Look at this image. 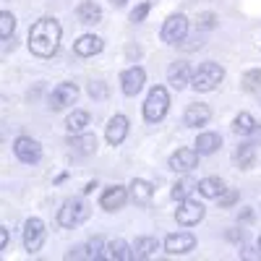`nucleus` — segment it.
<instances>
[{"label": "nucleus", "instance_id": "f257e3e1", "mask_svg": "<svg viewBox=\"0 0 261 261\" xmlns=\"http://www.w3.org/2000/svg\"><path fill=\"white\" fill-rule=\"evenodd\" d=\"M63 29L55 18H39L29 29V50L37 58H53L60 47Z\"/></svg>", "mask_w": 261, "mask_h": 261}, {"label": "nucleus", "instance_id": "f03ea898", "mask_svg": "<svg viewBox=\"0 0 261 261\" xmlns=\"http://www.w3.org/2000/svg\"><path fill=\"white\" fill-rule=\"evenodd\" d=\"M222 81H225V68L220 63H201L199 68L193 71L191 86L196 92H214Z\"/></svg>", "mask_w": 261, "mask_h": 261}, {"label": "nucleus", "instance_id": "7ed1b4c3", "mask_svg": "<svg viewBox=\"0 0 261 261\" xmlns=\"http://www.w3.org/2000/svg\"><path fill=\"white\" fill-rule=\"evenodd\" d=\"M89 214H92V209L84 199H71L58 209V225L60 227H79L81 222L89 220Z\"/></svg>", "mask_w": 261, "mask_h": 261}, {"label": "nucleus", "instance_id": "20e7f679", "mask_svg": "<svg viewBox=\"0 0 261 261\" xmlns=\"http://www.w3.org/2000/svg\"><path fill=\"white\" fill-rule=\"evenodd\" d=\"M167 107H170V94L165 86H151V92L144 102V118L146 123H160L167 115Z\"/></svg>", "mask_w": 261, "mask_h": 261}, {"label": "nucleus", "instance_id": "39448f33", "mask_svg": "<svg viewBox=\"0 0 261 261\" xmlns=\"http://www.w3.org/2000/svg\"><path fill=\"white\" fill-rule=\"evenodd\" d=\"M162 42H167V45H178V42L186 39L188 34V18L183 13H172L165 24H162Z\"/></svg>", "mask_w": 261, "mask_h": 261}, {"label": "nucleus", "instance_id": "423d86ee", "mask_svg": "<svg viewBox=\"0 0 261 261\" xmlns=\"http://www.w3.org/2000/svg\"><path fill=\"white\" fill-rule=\"evenodd\" d=\"M45 238H47V230H45V222L39 217H32L24 225V248L29 253H37L42 246H45Z\"/></svg>", "mask_w": 261, "mask_h": 261}, {"label": "nucleus", "instance_id": "0eeeda50", "mask_svg": "<svg viewBox=\"0 0 261 261\" xmlns=\"http://www.w3.org/2000/svg\"><path fill=\"white\" fill-rule=\"evenodd\" d=\"M13 154L24 162V165H37V162L42 160V146H39V141L32 139V136H18V139L13 141Z\"/></svg>", "mask_w": 261, "mask_h": 261}, {"label": "nucleus", "instance_id": "6e6552de", "mask_svg": "<svg viewBox=\"0 0 261 261\" xmlns=\"http://www.w3.org/2000/svg\"><path fill=\"white\" fill-rule=\"evenodd\" d=\"M79 99V86L71 81L58 84L55 89L50 92V110H63V107H71Z\"/></svg>", "mask_w": 261, "mask_h": 261}, {"label": "nucleus", "instance_id": "1a4fd4ad", "mask_svg": "<svg viewBox=\"0 0 261 261\" xmlns=\"http://www.w3.org/2000/svg\"><path fill=\"white\" fill-rule=\"evenodd\" d=\"M175 220L183 225V227H193L204 220V206L193 199H183L175 209Z\"/></svg>", "mask_w": 261, "mask_h": 261}, {"label": "nucleus", "instance_id": "9d476101", "mask_svg": "<svg viewBox=\"0 0 261 261\" xmlns=\"http://www.w3.org/2000/svg\"><path fill=\"white\" fill-rule=\"evenodd\" d=\"M144 81H146L144 68L134 65V68L123 71V76H120V89H123V94H125V97H136V94L144 89Z\"/></svg>", "mask_w": 261, "mask_h": 261}, {"label": "nucleus", "instance_id": "9b49d317", "mask_svg": "<svg viewBox=\"0 0 261 261\" xmlns=\"http://www.w3.org/2000/svg\"><path fill=\"white\" fill-rule=\"evenodd\" d=\"M193 248H196V235H191V232H172L165 238V251L170 256H180Z\"/></svg>", "mask_w": 261, "mask_h": 261}, {"label": "nucleus", "instance_id": "f8f14e48", "mask_svg": "<svg viewBox=\"0 0 261 261\" xmlns=\"http://www.w3.org/2000/svg\"><path fill=\"white\" fill-rule=\"evenodd\" d=\"M128 196H130L128 188H123V186H110V188H105L102 199H99V206H102L105 212H118V209H123V204L128 201Z\"/></svg>", "mask_w": 261, "mask_h": 261}, {"label": "nucleus", "instance_id": "ddd939ff", "mask_svg": "<svg viewBox=\"0 0 261 261\" xmlns=\"http://www.w3.org/2000/svg\"><path fill=\"white\" fill-rule=\"evenodd\" d=\"M199 149H178L175 154L170 157V170H175V172H191L196 165H199Z\"/></svg>", "mask_w": 261, "mask_h": 261}, {"label": "nucleus", "instance_id": "4468645a", "mask_svg": "<svg viewBox=\"0 0 261 261\" xmlns=\"http://www.w3.org/2000/svg\"><path fill=\"white\" fill-rule=\"evenodd\" d=\"M128 136V118L125 115H115L110 118V123H107V130H105V139L110 146H120Z\"/></svg>", "mask_w": 261, "mask_h": 261}, {"label": "nucleus", "instance_id": "2eb2a0df", "mask_svg": "<svg viewBox=\"0 0 261 261\" xmlns=\"http://www.w3.org/2000/svg\"><path fill=\"white\" fill-rule=\"evenodd\" d=\"M212 118V110H209V105L204 102H196V105H188L186 107V115H183V123L188 128H199V125H206Z\"/></svg>", "mask_w": 261, "mask_h": 261}, {"label": "nucleus", "instance_id": "dca6fc26", "mask_svg": "<svg viewBox=\"0 0 261 261\" xmlns=\"http://www.w3.org/2000/svg\"><path fill=\"white\" fill-rule=\"evenodd\" d=\"M191 79H193V71L188 68V63H172L170 65V71H167V81H170V86L172 89H186V86L191 84Z\"/></svg>", "mask_w": 261, "mask_h": 261}, {"label": "nucleus", "instance_id": "f3484780", "mask_svg": "<svg viewBox=\"0 0 261 261\" xmlns=\"http://www.w3.org/2000/svg\"><path fill=\"white\" fill-rule=\"evenodd\" d=\"M73 53L81 55V58H92V55L102 53V39L94 37V34H84L73 42Z\"/></svg>", "mask_w": 261, "mask_h": 261}, {"label": "nucleus", "instance_id": "a211bd4d", "mask_svg": "<svg viewBox=\"0 0 261 261\" xmlns=\"http://www.w3.org/2000/svg\"><path fill=\"white\" fill-rule=\"evenodd\" d=\"M128 191H130V199H134V204H139V206H146V204L151 201V196H154V186H151L149 180H141V178H136L134 183H130Z\"/></svg>", "mask_w": 261, "mask_h": 261}, {"label": "nucleus", "instance_id": "6ab92c4d", "mask_svg": "<svg viewBox=\"0 0 261 261\" xmlns=\"http://www.w3.org/2000/svg\"><path fill=\"white\" fill-rule=\"evenodd\" d=\"M105 258H113V261H128L134 258V246H128L123 238H115L105 246Z\"/></svg>", "mask_w": 261, "mask_h": 261}, {"label": "nucleus", "instance_id": "aec40b11", "mask_svg": "<svg viewBox=\"0 0 261 261\" xmlns=\"http://www.w3.org/2000/svg\"><path fill=\"white\" fill-rule=\"evenodd\" d=\"M76 16L84 27H92V24H99V18H102V8L94 3V0H84V3H79L76 8Z\"/></svg>", "mask_w": 261, "mask_h": 261}, {"label": "nucleus", "instance_id": "412c9836", "mask_svg": "<svg viewBox=\"0 0 261 261\" xmlns=\"http://www.w3.org/2000/svg\"><path fill=\"white\" fill-rule=\"evenodd\" d=\"M196 191H199L204 199H220L227 188L220 178H201L199 183H196Z\"/></svg>", "mask_w": 261, "mask_h": 261}, {"label": "nucleus", "instance_id": "4be33fe9", "mask_svg": "<svg viewBox=\"0 0 261 261\" xmlns=\"http://www.w3.org/2000/svg\"><path fill=\"white\" fill-rule=\"evenodd\" d=\"M220 146H222V136L220 134H212V130L199 134V139H196V149H199V154H214Z\"/></svg>", "mask_w": 261, "mask_h": 261}, {"label": "nucleus", "instance_id": "5701e85b", "mask_svg": "<svg viewBox=\"0 0 261 261\" xmlns=\"http://www.w3.org/2000/svg\"><path fill=\"white\" fill-rule=\"evenodd\" d=\"M157 248H160L157 238L141 235V238H136V243H134V258H149V256H154Z\"/></svg>", "mask_w": 261, "mask_h": 261}, {"label": "nucleus", "instance_id": "b1692460", "mask_svg": "<svg viewBox=\"0 0 261 261\" xmlns=\"http://www.w3.org/2000/svg\"><path fill=\"white\" fill-rule=\"evenodd\" d=\"M71 149L76 151V154H81V157L94 154V151H97V136H92V134L79 136V139H73V141H71Z\"/></svg>", "mask_w": 261, "mask_h": 261}, {"label": "nucleus", "instance_id": "393cba45", "mask_svg": "<svg viewBox=\"0 0 261 261\" xmlns=\"http://www.w3.org/2000/svg\"><path fill=\"white\" fill-rule=\"evenodd\" d=\"M86 125H89V113H84V110H73L68 118H65V128H68V134H81Z\"/></svg>", "mask_w": 261, "mask_h": 261}, {"label": "nucleus", "instance_id": "a878e982", "mask_svg": "<svg viewBox=\"0 0 261 261\" xmlns=\"http://www.w3.org/2000/svg\"><path fill=\"white\" fill-rule=\"evenodd\" d=\"M232 130H235L238 136H248V134H253V130H256V120H253V115L241 113V115L232 120Z\"/></svg>", "mask_w": 261, "mask_h": 261}, {"label": "nucleus", "instance_id": "bb28decb", "mask_svg": "<svg viewBox=\"0 0 261 261\" xmlns=\"http://www.w3.org/2000/svg\"><path fill=\"white\" fill-rule=\"evenodd\" d=\"M253 160H256L253 144H241V149L235 151V162L241 165L243 170H248V167H253Z\"/></svg>", "mask_w": 261, "mask_h": 261}, {"label": "nucleus", "instance_id": "cd10ccee", "mask_svg": "<svg viewBox=\"0 0 261 261\" xmlns=\"http://www.w3.org/2000/svg\"><path fill=\"white\" fill-rule=\"evenodd\" d=\"M13 29H16V18H13V13L3 11V13H0V37H3V39H11Z\"/></svg>", "mask_w": 261, "mask_h": 261}, {"label": "nucleus", "instance_id": "c85d7f7f", "mask_svg": "<svg viewBox=\"0 0 261 261\" xmlns=\"http://www.w3.org/2000/svg\"><path fill=\"white\" fill-rule=\"evenodd\" d=\"M243 89L251 92V94L261 92V71H248V73L243 76Z\"/></svg>", "mask_w": 261, "mask_h": 261}, {"label": "nucleus", "instance_id": "c756f323", "mask_svg": "<svg viewBox=\"0 0 261 261\" xmlns=\"http://www.w3.org/2000/svg\"><path fill=\"white\" fill-rule=\"evenodd\" d=\"M196 188V183H191V180H178L175 186H172V199L175 201H183V199H188V193Z\"/></svg>", "mask_w": 261, "mask_h": 261}, {"label": "nucleus", "instance_id": "7c9ffc66", "mask_svg": "<svg viewBox=\"0 0 261 261\" xmlns=\"http://www.w3.org/2000/svg\"><path fill=\"white\" fill-rule=\"evenodd\" d=\"M149 8H151V3H141L139 8H134L130 11V21H134V24H141V21L146 18V13H149Z\"/></svg>", "mask_w": 261, "mask_h": 261}, {"label": "nucleus", "instance_id": "2f4dec72", "mask_svg": "<svg viewBox=\"0 0 261 261\" xmlns=\"http://www.w3.org/2000/svg\"><path fill=\"white\" fill-rule=\"evenodd\" d=\"M235 201H238V191H225L220 196V206H232Z\"/></svg>", "mask_w": 261, "mask_h": 261}, {"label": "nucleus", "instance_id": "473e14b6", "mask_svg": "<svg viewBox=\"0 0 261 261\" xmlns=\"http://www.w3.org/2000/svg\"><path fill=\"white\" fill-rule=\"evenodd\" d=\"M68 258H92V253L89 251H86L84 246H76L71 253H68Z\"/></svg>", "mask_w": 261, "mask_h": 261}, {"label": "nucleus", "instance_id": "72a5a7b5", "mask_svg": "<svg viewBox=\"0 0 261 261\" xmlns=\"http://www.w3.org/2000/svg\"><path fill=\"white\" fill-rule=\"evenodd\" d=\"M89 94H92V97H105L107 92H105V86H99V84H92V86H89Z\"/></svg>", "mask_w": 261, "mask_h": 261}, {"label": "nucleus", "instance_id": "f704fd0d", "mask_svg": "<svg viewBox=\"0 0 261 261\" xmlns=\"http://www.w3.org/2000/svg\"><path fill=\"white\" fill-rule=\"evenodd\" d=\"M201 27H204V29H212V27H214V13H204V16H201Z\"/></svg>", "mask_w": 261, "mask_h": 261}, {"label": "nucleus", "instance_id": "c9c22d12", "mask_svg": "<svg viewBox=\"0 0 261 261\" xmlns=\"http://www.w3.org/2000/svg\"><path fill=\"white\" fill-rule=\"evenodd\" d=\"M0 248H8V230L0 227Z\"/></svg>", "mask_w": 261, "mask_h": 261}, {"label": "nucleus", "instance_id": "e433bc0d", "mask_svg": "<svg viewBox=\"0 0 261 261\" xmlns=\"http://www.w3.org/2000/svg\"><path fill=\"white\" fill-rule=\"evenodd\" d=\"M110 3H113V6H123V3H125V0H110Z\"/></svg>", "mask_w": 261, "mask_h": 261}, {"label": "nucleus", "instance_id": "4c0bfd02", "mask_svg": "<svg viewBox=\"0 0 261 261\" xmlns=\"http://www.w3.org/2000/svg\"><path fill=\"white\" fill-rule=\"evenodd\" d=\"M258 248H261V238H258Z\"/></svg>", "mask_w": 261, "mask_h": 261}]
</instances>
